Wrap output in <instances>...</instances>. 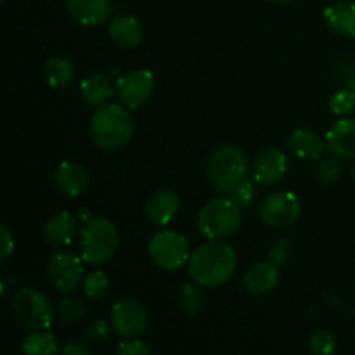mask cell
<instances>
[{
	"instance_id": "obj_32",
	"label": "cell",
	"mask_w": 355,
	"mask_h": 355,
	"mask_svg": "<svg viewBox=\"0 0 355 355\" xmlns=\"http://www.w3.org/2000/svg\"><path fill=\"white\" fill-rule=\"evenodd\" d=\"M229 196H231L232 200H234L236 203L243 208V210H246V208H250L253 203H255L257 189L252 182L245 180V182L239 184L236 189H232L231 193H229Z\"/></svg>"
},
{
	"instance_id": "obj_10",
	"label": "cell",
	"mask_w": 355,
	"mask_h": 355,
	"mask_svg": "<svg viewBox=\"0 0 355 355\" xmlns=\"http://www.w3.org/2000/svg\"><path fill=\"white\" fill-rule=\"evenodd\" d=\"M110 321L114 333L121 338H137L148 328V312L134 298H120L110 311Z\"/></svg>"
},
{
	"instance_id": "obj_28",
	"label": "cell",
	"mask_w": 355,
	"mask_h": 355,
	"mask_svg": "<svg viewBox=\"0 0 355 355\" xmlns=\"http://www.w3.org/2000/svg\"><path fill=\"white\" fill-rule=\"evenodd\" d=\"M329 110L336 116H349L355 111V90L354 89H340L329 97Z\"/></svg>"
},
{
	"instance_id": "obj_35",
	"label": "cell",
	"mask_w": 355,
	"mask_h": 355,
	"mask_svg": "<svg viewBox=\"0 0 355 355\" xmlns=\"http://www.w3.org/2000/svg\"><path fill=\"white\" fill-rule=\"evenodd\" d=\"M0 236H2V255H0V260L6 262L10 253L14 252V238L9 229H7V225H0Z\"/></svg>"
},
{
	"instance_id": "obj_13",
	"label": "cell",
	"mask_w": 355,
	"mask_h": 355,
	"mask_svg": "<svg viewBox=\"0 0 355 355\" xmlns=\"http://www.w3.org/2000/svg\"><path fill=\"white\" fill-rule=\"evenodd\" d=\"M326 146L342 159H355V118L342 116L326 132Z\"/></svg>"
},
{
	"instance_id": "obj_2",
	"label": "cell",
	"mask_w": 355,
	"mask_h": 355,
	"mask_svg": "<svg viewBox=\"0 0 355 355\" xmlns=\"http://www.w3.org/2000/svg\"><path fill=\"white\" fill-rule=\"evenodd\" d=\"M134 118L123 104H104L96 107L90 118V135L94 144L103 151L125 148L134 135Z\"/></svg>"
},
{
	"instance_id": "obj_29",
	"label": "cell",
	"mask_w": 355,
	"mask_h": 355,
	"mask_svg": "<svg viewBox=\"0 0 355 355\" xmlns=\"http://www.w3.org/2000/svg\"><path fill=\"white\" fill-rule=\"evenodd\" d=\"M309 350L315 355L333 354L336 349V338L329 329H318L311 335L307 342Z\"/></svg>"
},
{
	"instance_id": "obj_15",
	"label": "cell",
	"mask_w": 355,
	"mask_h": 355,
	"mask_svg": "<svg viewBox=\"0 0 355 355\" xmlns=\"http://www.w3.org/2000/svg\"><path fill=\"white\" fill-rule=\"evenodd\" d=\"M180 210V196L172 189H158L146 201V217L156 225H166Z\"/></svg>"
},
{
	"instance_id": "obj_38",
	"label": "cell",
	"mask_w": 355,
	"mask_h": 355,
	"mask_svg": "<svg viewBox=\"0 0 355 355\" xmlns=\"http://www.w3.org/2000/svg\"><path fill=\"white\" fill-rule=\"evenodd\" d=\"M270 2H276V3H290L293 0H270Z\"/></svg>"
},
{
	"instance_id": "obj_36",
	"label": "cell",
	"mask_w": 355,
	"mask_h": 355,
	"mask_svg": "<svg viewBox=\"0 0 355 355\" xmlns=\"http://www.w3.org/2000/svg\"><path fill=\"white\" fill-rule=\"evenodd\" d=\"M62 355H89L90 349L80 342H69L62 347Z\"/></svg>"
},
{
	"instance_id": "obj_20",
	"label": "cell",
	"mask_w": 355,
	"mask_h": 355,
	"mask_svg": "<svg viewBox=\"0 0 355 355\" xmlns=\"http://www.w3.org/2000/svg\"><path fill=\"white\" fill-rule=\"evenodd\" d=\"M114 92H116V85H113L110 76L104 73H94L80 83V96L89 107L104 106Z\"/></svg>"
},
{
	"instance_id": "obj_22",
	"label": "cell",
	"mask_w": 355,
	"mask_h": 355,
	"mask_svg": "<svg viewBox=\"0 0 355 355\" xmlns=\"http://www.w3.org/2000/svg\"><path fill=\"white\" fill-rule=\"evenodd\" d=\"M288 146L295 156L305 159V162H315V159L321 158L322 151H324L321 137L311 128H297V130L291 132Z\"/></svg>"
},
{
	"instance_id": "obj_5",
	"label": "cell",
	"mask_w": 355,
	"mask_h": 355,
	"mask_svg": "<svg viewBox=\"0 0 355 355\" xmlns=\"http://www.w3.org/2000/svg\"><path fill=\"white\" fill-rule=\"evenodd\" d=\"M120 243L118 229L110 218L94 217L82 229V259L90 266H104L114 257Z\"/></svg>"
},
{
	"instance_id": "obj_9",
	"label": "cell",
	"mask_w": 355,
	"mask_h": 355,
	"mask_svg": "<svg viewBox=\"0 0 355 355\" xmlns=\"http://www.w3.org/2000/svg\"><path fill=\"white\" fill-rule=\"evenodd\" d=\"M300 211V200L293 193L279 191L263 198L259 207V217L269 227L284 229L298 220Z\"/></svg>"
},
{
	"instance_id": "obj_1",
	"label": "cell",
	"mask_w": 355,
	"mask_h": 355,
	"mask_svg": "<svg viewBox=\"0 0 355 355\" xmlns=\"http://www.w3.org/2000/svg\"><path fill=\"white\" fill-rule=\"evenodd\" d=\"M238 266L234 248L222 239H208L198 246L187 262V274L198 286L218 288L227 283Z\"/></svg>"
},
{
	"instance_id": "obj_34",
	"label": "cell",
	"mask_w": 355,
	"mask_h": 355,
	"mask_svg": "<svg viewBox=\"0 0 355 355\" xmlns=\"http://www.w3.org/2000/svg\"><path fill=\"white\" fill-rule=\"evenodd\" d=\"M118 355H149L151 349L137 338H123L116 349Z\"/></svg>"
},
{
	"instance_id": "obj_40",
	"label": "cell",
	"mask_w": 355,
	"mask_h": 355,
	"mask_svg": "<svg viewBox=\"0 0 355 355\" xmlns=\"http://www.w3.org/2000/svg\"><path fill=\"white\" fill-rule=\"evenodd\" d=\"M2 2H3V0H2Z\"/></svg>"
},
{
	"instance_id": "obj_19",
	"label": "cell",
	"mask_w": 355,
	"mask_h": 355,
	"mask_svg": "<svg viewBox=\"0 0 355 355\" xmlns=\"http://www.w3.org/2000/svg\"><path fill=\"white\" fill-rule=\"evenodd\" d=\"M324 23L333 33L342 37H355V2H340L329 3L322 12Z\"/></svg>"
},
{
	"instance_id": "obj_8",
	"label": "cell",
	"mask_w": 355,
	"mask_h": 355,
	"mask_svg": "<svg viewBox=\"0 0 355 355\" xmlns=\"http://www.w3.org/2000/svg\"><path fill=\"white\" fill-rule=\"evenodd\" d=\"M47 277L59 293H71L83 283V259L73 252H55L47 262Z\"/></svg>"
},
{
	"instance_id": "obj_21",
	"label": "cell",
	"mask_w": 355,
	"mask_h": 355,
	"mask_svg": "<svg viewBox=\"0 0 355 355\" xmlns=\"http://www.w3.org/2000/svg\"><path fill=\"white\" fill-rule=\"evenodd\" d=\"M111 40L123 49H134L142 40V26L137 17L134 16H116L111 19L107 28Z\"/></svg>"
},
{
	"instance_id": "obj_7",
	"label": "cell",
	"mask_w": 355,
	"mask_h": 355,
	"mask_svg": "<svg viewBox=\"0 0 355 355\" xmlns=\"http://www.w3.org/2000/svg\"><path fill=\"white\" fill-rule=\"evenodd\" d=\"M148 253L156 267L168 270V272L180 269L191 259L187 238L180 232L172 231V229H163V231L156 232L149 239Z\"/></svg>"
},
{
	"instance_id": "obj_23",
	"label": "cell",
	"mask_w": 355,
	"mask_h": 355,
	"mask_svg": "<svg viewBox=\"0 0 355 355\" xmlns=\"http://www.w3.org/2000/svg\"><path fill=\"white\" fill-rule=\"evenodd\" d=\"M44 78L52 89H62L68 87L75 78V66L66 58H51L44 64Z\"/></svg>"
},
{
	"instance_id": "obj_24",
	"label": "cell",
	"mask_w": 355,
	"mask_h": 355,
	"mask_svg": "<svg viewBox=\"0 0 355 355\" xmlns=\"http://www.w3.org/2000/svg\"><path fill=\"white\" fill-rule=\"evenodd\" d=\"M21 350L28 355L55 354L58 352V338L47 329H37L23 340Z\"/></svg>"
},
{
	"instance_id": "obj_37",
	"label": "cell",
	"mask_w": 355,
	"mask_h": 355,
	"mask_svg": "<svg viewBox=\"0 0 355 355\" xmlns=\"http://www.w3.org/2000/svg\"><path fill=\"white\" fill-rule=\"evenodd\" d=\"M350 179H352V182L355 184V165L352 166V170H350Z\"/></svg>"
},
{
	"instance_id": "obj_31",
	"label": "cell",
	"mask_w": 355,
	"mask_h": 355,
	"mask_svg": "<svg viewBox=\"0 0 355 355\" xmlns=\"http://www.w3.org/2000/svg\"><path fill=\"white\" fill-rule=\"evenodd\" d=\"M340 159L342 158H338V156L335 155L329 156V158L321 159V163H319L318 166V177L322 180V182L333 184L342 177L343 166Z\"/></svg>"
},
{
	"instance_id": "obj_6",
	"label": "cell",
	"mask_w": 355,
	"mask_h": 355,
	"mask_svg": "<svg viewBox=\"0 0 355 355\" xmlns=\"http://www.w3.org/2000/svg\"><path fill=\"white\" fill-rule=\"evenodd\" d=\"M12 312L19 324L30 331L49 329L54 319V307L45 293L37 288H19L12 298Z\"/></svg>"
},
{
	"instance_id": "obj_17",
	"label": "cell",
	"mask_w": 355,
	"mask_h": 355,
	"mask_svg": "<svg viewBox=\"0 0 355 355\" xmlns=\"http://www.w3.org/2000/svg\"><path fill=\"white\" fill-rule=\"evenodd\" d=\"M78 232V220L69 211H59L52 215L44 225V238L52 248H64L71 245Z\"/></svg>"
},
{
	"instance_id": "obj_16",
	"label": "cell",
	"mask_w": 355,
	"mask_h": 355,
	"mask_svg": "<svg viewBox=\"0 0 355 355\" xmlns=\"http://www.w3.org/2000/svg\"><path fill=\"white\" fill-rule=\"evenodd\" d=\"M54 184L66 196H78L89 187L90 173L80 163L62 162L54 170Z\"/></svg>"
},
{
	"instance_id": "obj_26",
	"label": "cell",
	"mask_w": 355,
	"mask_h": 355,
	"mask_svg": "<svg viewBox=\"0 0 355 355\" xmlns=\"http://www.w3.org/2000/svg\"><path fill=\"white\" fill-rule=\"evenodd\" d=\"M83 295L90 300H104L111 293V279L103 270H94L83 277Z\"/></svg>"
},
{
	"instance_id": "obj_14",
	"label": "cell",
	"mask_w": 355,
	"mask_h": 355,
	"mask_svg": "<svg viewBox=\"0 0 355 355\" xmlns=\"http://www.w3.org/2000/svg\"><path fill=\"white\" fill-rule=\"evenodd\" d=\"M66 14L82 26H96L111 16L110 0H66Z\"/></svg>"
},
{
	"instance_id": "obj_18",
	"label": "cell",
	"mask_w": 355,
	"mask_h": 355,
	"mask_svg": "<svg viewBox=\"0 0 355 355\" xmlns=\"http://www.w3.org/2000/svg\"><path fill=\"white\" fill-rule=\"evenodd\" d=\"M279 281V270L276 263L257 262L243 274V288L252 295H263L272 291Z\"/></svg>"
},
{
	"instance_id": "obj_4",
	"label": "cell",
	"mask_w": 355,
	"mask_h": 355,
	"mask_svg": "<svg viewBox=\"0 0 355 355\" xmlns=\"http://www.w3.org/2000/svg\"><path fill=\"white\" fill-rule=\"evenodd\" d=\"M243 220V208L231 196H218L201 207L196 229L207 239H224L234 234Z\"/></svg>"
},
{
	"instance_id": "obj_11",
	"label": "cell",
	"mask_w": 355,
	"mask_h": 355,
	"mask_svg": "<svg viewBox=\"0 0 355 355\" xmlns=\"http://www.w3.org/2000/svg\"><path fill=\"white\" fill-rule=\"evenodd\" d=\"M155 94V76L149 69H134L116 80V96L128 110L142 106Z\"/></svg>"
},
{
	"instance_id": "obj_3",
	"label": "cell",
	"mask_w": 355,
	"mask_h": 355,
	"mask_svg": "<svg viewBox=\"0 0 355 355\" xmlns=\"http://www.w3.org/2000/svg\"><path fill=\"white\" fill-rule=\"evenodd\" d=\"M250 173L248 156L239 146H218L207 163V177L211 187L220 194H229L245 182Z\"/></svg>"
},
{
	"instance_id": "obj_39",
	"label": "cell",
	"mask_w": 355,
	"mask_h": 355,
	"mask_svg": "<svg viewBox=\"0 0 355 355\" xmlns=\"http://www.w3.org/2000/svg\"><path fill=\"white\" fill-rule=\"evenodd\" d=\"M354 90H355V85H354Z\"/></svg>"
},
{
	"instance_id": "obj_27",
	"label": "cell",
	"mask_w": 355,
	"mask_h": 355,
	"mask_svg": "<svg viewBox=\"0 0 355 355\" xmlns=\"http://www.w3.org/2000/svg\"><path fill=\"white\" fill-rule=\"evenodd\" d=\"M87 305L78 297H64L55 305V315L62 322H76L85 318Z\"/></svg>"
},
{
	"instance_id": "obj_33",
	"label": "cell",
	"mask_w": 355,
	"mask_h": 355,
	"mask_svg": "<svg viewBox=\"0 0 355 355\" xmlns=\"http://www.w3.org/2000/svg\"><path fill=\"white\" fill-rule=\"evenodd\" d=\"M291 257V241L288 238H281L274 241V245L269 250V260L276 263L277 267L286 266Z\"/></svg>"
},
{
	"instance_id": "obj_12",
	"label": "cell",
	"mask_w": 355,
	"mask_h": 355,
	"mask_svg": "<svg viewBox=\"0 0 355 355\" xmlns=\"http://www.w3.org/2000/svg\"><path fill=\"white\" fill-rule=\"evenodd\" d=\"M288 168V159L283 149L276 146L262 149L253 163V179L260 186H274L284 177Z\"/></svg>"
},
{
	"instance_id": "obj_25",
	"label": "cell",
	"mask_w": 355,
	"mask_h": 355,
	"mask_svg": "<svg viewBox=\"0 0 355 355\" xmlns=\"http://www.w3.org/2000/svg\"><path fill=\"white\" fill-rule=\"evenodd\" d=\"M203 293H201L194 281L193 283L180 284L179 295H177V309H179L180 314L187 315V318L198 315L203 309Z\"/></svg>"
},
{
	"instance_id": "obj_30",
	"label": "cell",
	"mask_w": 355,
	"mask_h": 355,
	"mask_svg": "<svg viewBox=\"0 0 355 355\" xmlns=\"http://www.w3.org/2000/svg\"><path fill=\"white\" fill-rule=\"evenodd\" d=\"M113 326L111 322L103 321V319H96L90 322L85 329V340L92 345H106L113 338Z\"/></svg>"
}]
</instances>
